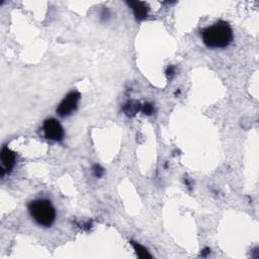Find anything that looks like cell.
I'll return each instance as SVG.
<instances>
[{
	"mask_svg": "<svg viewBox=\"0 0 259 259\" xmlns=\"http://www.w3.org/2000/svg\"><path fill=\"white\" fill-rule=\"evenodd\" d=\"M140 109H141V105H140V103L136 102V100H131V102H128L126 104V106L124 107V111L129 117H134Z\"/></svg>",
	"mask_w": 259,
	"mask_h": 259,
	"instance_id": "cell-7",
	"label": "cell"
},
{
	"mask_svg": "<svg viewBox=\"0 0 259 259\" xmlns=\"http://www.w3.org/2000/svg\"><path fill=\"white\" fill-rule=\"evenodd\" d=\"M128 4L132 7L133 12L138 21H143L144 19H146L148 17L149 8L146 5V3H144L142 1H129Z\"/></svg>",
	"mask_w": 259,
	"mask_h": 259,
	"instance_id": "cell-6",
	"label": "cell"
},
{
	"mask_svg": "<svg viewBox=\"0 0 259 259\" xmlns=\"http://www.w3.org/2000/svg\"><path fill=\"white\" fill-rule=\"evenodd\" d=\"M132 246L134 247L137 255L140 257V258H152V256L149 254V252L147 251L146 248H144L142 245H140L139 243H136V242H131Z\"/></svg>",
	"mask_w": 259,
	"mask_h": 259,
	"instance_id": "cell-8",
	"label": "cell"
},
{
	"mask_svg": "<svg viewBox=\"0 0 259 259\" xmlns=\"http://www.w3.org/2000/svg\"><path fill=\"white\" fill-rule=\"evenodd\" d=\"M143 111L145 112V114L151 116V114L154 112V107L151 104H145L143 108Z\"/></svg>",
	"mask_w": 259,
	"mask_h": 259,
	"instance_id": "cell-10",
	"label": "cell"
},
{
	"mask_svg": "<svg viewBox=\"0 0 259 259\" xmlns=\"http://www.w3.org/2000/svg\"><path fill=\"white\" fill-rule=\"evenodd\" d=\"M17 161L16 153L12 152L8 147H3L1 150V176L3 177L5 173H9L12 170Z\"/></svg>",
	"mask_w": 259,
	"mask_h": 259,
	"instance_id": "cell-5",
	"label": "cell"
},
{
	"mask_svg": "<svg viewBox=\"0 0 259 259\" xmlns=\"http://www.w3.org/2000/svg\"><path fill=\"white\" fill-rule=\"evenodd\" d=\"M80 97L81 95L77 91H72L68 93L62 100V103L59 105L58 108H57V113L62 118L70 116L71 113H73L76 110Z\"/></svg>",
	"mask_w": 259,
	"mask_h": 259,
	"instance_id": "cell-3",
	"label": "cell"
},
{
	"mask_svg": "<svg viewBox=\"0 0 259 259\" xmlns=\"http://www.w3.org/2000/svg\"><path fill=\"white\" fill-rule=\"evenodd\" d=\"M44 133L47 139L60 142L64 138V130L61 124L55 119H48L44 122Z\"/></svg>",
	"mask_w": 259,
	"mask_h": 259,
	"instance_id": "cell-4",
	"label": "cell"
},
{
	"mask_svg": "<svg viewBox=\"0 0 259 259\" xmlns=\"http://www.w3.org/2000/svg\"><path fill=\"white\" fill-rule=\"evenodd\" d=\"M93 173L96 177H102L105 173V170L100 167L99 165H94L93 166Z\"/></svg>",
	"mask_w": 259,
	"mask_h": 259,
	"instance_id": "cell-9",
	"label": "cell"
},
{
	"mask_svg": "<svg viewBox=\"0 0 259 259\" xmlns=\"http://www.w3.org/2000/svg\"><path fill=\"white\" fill-rule=\"evenodd\" d=\"M28 211L34 220L43 227H51L56 219V210L52 203L45 198L32 200L28 204Z\"/></svg>",
	"mask_w": 259,
	"mask_h": 259,
	"instance_id": "cell-2",
	"label": "cell"
},
{
	"mask_svg": "<svg viewBox=\"0 0 259 259\" xmlns=\"http://www.w3.org/2000/svg\"><path fill=\"white\" fill-rule=\"evenodd\" d=\"M201 38L209 48H226L233 42L234 35L231 26L225 22H219L201 32Z\"/></svg>",
	"mask_w": 259,
	"mask_h": 259,
	"instance_id": "cell-1",
	"label": "cell"
}]
</instances>
